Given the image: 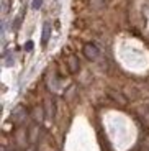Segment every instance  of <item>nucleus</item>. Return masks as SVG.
<instances>
[{
    "mask_svg": "<svg viewBox=\"0 0 149 151\" xmlns=\"http://www.w3.org/2000/svg\"><path fill=\"white\" fill-rule=\"evenodd\" d=\"M82 53L85 54V58L89 61H97L98 58H100V48H98L95 43H85L82 48Z\"/></svg>",
    "mask_w": 149,
    "mask_h": 151,
    "instance_id": "obj_1",
    "label": "nucleus"
},
{
    "mask_svg": "<svg viewBox=\"0 0 149 151\" xmlns=\"http://www.w3.org/2000/svg\"><path fill=\"white\" fill-rule=\"evenodd\" d=\"M39 133H41V125H39V122H34V123L31 125L30 132H28V143H30L31 146H34V145L38 143Z\"/></svg>",
    "mask_w": 149,
    "mask_h": 151,
    "instance_id": "obj_2",
    "label": "nucleus"
},
{
    "mask_svg": "<svg viewBox=\"0 0 149 151\" xmlns=\"http://www.w3.org/2000/svg\"><path fill=\"white\" fill-rule=\"evenodd\" d=\"M67 68H69V72H72V74H75V72L80 69V63H79V58L74 56V54H71V56L67 58Z\"/></svg>",
    "mask_w": 149,
    "mask_h": 151,
    "instance_id": "obj_3",
    "label": "nucleus"
},
{
    "mask_svg": "<svg viewBox=\"0 0 149 151\" xmlns=\"http://www.w3.org/2000/svg\"><path fill=\"white\" fill-rule=\"evenodd\" d=\"M49 36H51V23H49V22H44V25H43V35H41V45H43V46L48 45Z\"/></svg>",
    "mask_w": 149,
    "mask_h": 151,
    "instance_id": "obj_4",
    "label": "nucleus"
},
{
    "mask_svg": "<svg viewBox=\"0 0 149 151\" xmlns=\"http://www.w3.org/2000/svg\"><path fill=\"white\" fill-rule=\"evenodd\" d=\"M23 117H25V110H23V107H16V109L11 112V120L15 122V123H21Z\"/></svg>",
    "mask_w": 149,
    "mask_h": 151,
    "instance_id": "obj_5",
    "label": "nucleus"
},
{
    "mask_svg": "<svg viewBox=\"0 0 149 151\" xmlns=\"http://www.w3.org/2000/svg\"><path fill=\"white\" fill-rule=\"evenodd\" d=\"M54 112H56V107H54V102H51V100H48L46 102V117L48 118H52L54 117Z\"/></svg>",
    "mask_w": 149,
    "mask_h": 151,
    "instance_id": "obj_6",
    "label": "nucleus"
},
{
    "mask_svg": "<svg viewBox=\"0 0 149 151\" xmlns=\"http://www.w3.org/2000/svg\"><path fill=\"white\" fill-rule=\"evenodd\" d=\"M20 23H21V15H20V17H16V18L15 20H13V25H11V28H13V30H18V28H20Z\"/></svg>",
    "mask_w": 149,
    "mask_h": 151,
    "instance_id": "obj_7",
    "label": "nucleus"
},
{
    "mask_svg": "<svg viewBox=\"0 0 149 151\" xmlns=\"http://www.w3.org/2000/svg\"><path fill=\"white\" fill-rule=\"evenodd\" d=\"M41 5H43V0H33V5H31V7H33L34 10H39Z\"/></svg>",
    "mask_w": 149,
    "mask_h": 151,
    "instance_id": "obj_8",
    "label": "nucleus"
},
{
    "mask_svg": "<svg viewBox=\"0 0 149 151\" xmlns=\"http://www.w3.org/2000/svg\"><path fill=\"white\" fill-rule=\"evenodd\" d=\"M25 49H28V51H31V49H33V43H31V41H28V43L25 45Z\"/></svg>",
    "mask_w": 149,
    "mask_h": 151,
    "instance_id": "obj_9",
    "label": "nucleus"
},
{
    "mask_svg": "<svg viewBox=\"0 0 149 151\" xmlns=\"http://www.w3.org/2000/svg\"><path fill=\"white\" fill-rule=\"evenodd\" d=\"M146 110H148V113H149V104H148V107H146Z\"/></svg>",
    "mask_w": 149,
    "mask_h": 151,
    "instance_id": "obj_10",
    "label": "nucleus"
}]
</instances>
